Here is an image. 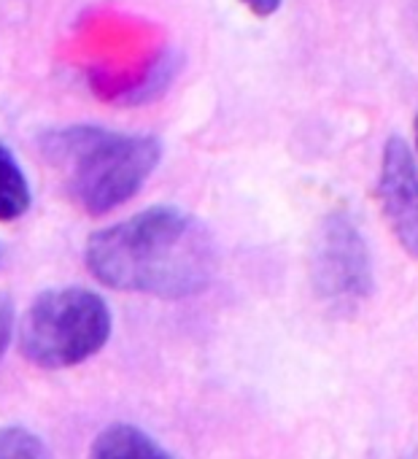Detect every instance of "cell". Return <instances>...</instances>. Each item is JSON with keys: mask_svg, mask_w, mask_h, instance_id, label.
I'll list each match as a JSON object with an SVG mask.
<instances>
[{"mask_svg": "<svg viewBox=\"0 0 418 459\" xmlns=\"http://www.w3.org/2000/svg\"><path fill=\"white\" fill-rule=\"evenodd\" d=\"M0 459H52V451L25 427H0Z\"/></svg>", "mask_w": 418, "mask_h": 459, "instance_id": "9", "label": "cell"}, {"mask_svg": "<svg viewBox=\"0 0 418 459\" xmlns=\"http://www.w3.org/2000/svg\"><path fill=\"white\" fill-rule=\"evenodd\" d=\"M415 152H418V117H415Z\"/></svg>", "mask_w": 418, "mask_h": 459, "instance_id": "12", "label": "cell"}, {"mask_svg": "<svg viewBox=\"0 0 418 459\" xmlns=\"http://www.w3.org/2000/svg\"><path fill=\"white\" fill-rule=\"evenodd\" d=\"M90 459H173V454L135 424H111L92 440Z\"/></svg>", "mask_w": 418, "mask_h": 459, "instance_id": "6", "label": "cell"}, {"mask_svg": "<svg viewBox=\"0 0 418 459\" xmlns=\"http://www.w3.org/2000/svg\"><path fill=\"white\" fill-rule=\"evenodd\" d=\"M14 333V303L9 295H0V359H4Z\"/></svg>", "mask_w": 418, "mask_h": 459, "instance_id": "10", "label": "cell"}, {"mask_svg": "<svg viewBox=\"0 0 418 459\" xmlns=\"http://www.w3.org/2000/svg\"><path fill=\"white\" fill-rule=\"evenodd\" d=\"M87 271L106 287L159 300L202 295L219 271L211 230L175 205H151L90 236Z\"/></svg>", "mask_w": 418, "mask_h": 459, "instance_id": "1", "label": "cell"}, {"mask_svg": "<svg viewBox=\"0 0 418 459\" xmlns=\"http://www.w3.org/2000/svg\"><path fill=\"white\" fill-rule=\"evenodd\" d=\"M108 303L87 287L41 292L20 325V351L44 370H65L92 359L111 338Z\"/></svg>", "mask_w": 418, "mask_h": 459, "instance_id": "3", "label": "cell"}, {"mask_svg": "<svg viewBox=\"0 0 418 459\" xmlns=\"http://www.w3.org/2000/svg\"><path fill=\"white\" fill-rule=\"evenodd\" d=\"M375 197L399 249L418 260V157L399 135L383 143Z\"/></svg>", "mask_w": 418, "mask_h": 459, "instance_id": "5", "label": "cell"}, {"mask_svg": "<svg viewBox=\"0 0 418 459\" xmlns=\"http://www.w3.org/2000/svg\"><path fill=\"white\" fill-rule=\"evenodd\" d=\"M308 271L316 300L337 316H351L372 298V255L359 224L345 211H329L319 219Z\"/></svg>", "mask_w": 418, "mask_h": 459, "instance_id": "4", "label": "cell"}, {"mask_svg": "<svg viewBox=\"0 0 418 459\" xmlns=\"http://www.w3.org/2000/svg\"><path fill=\"white\" fill-rule=\"evenodd\" d=\"M38 143L71 203L90 216H106L132 200L162 160V143L154 135L100 125L55 127Z\"/></svg>", "mask_w": 418, "mask_h": 459, "instance_id": "2", "label": "cell"}, {"mask_svg": "<svg viewBox=\"0 0 418 459\" xmlns=\"http://www.w3.org/2000/svg\"><path fill=\"white\" fill-rule=\"evenodd\" d=\"M241 4H243L254 17L268 20V17L278 14V9L284 6V0H241Z\"/></svg>", "mask_w": 418, "mask_h": 459, "instance_id": "11", "label": "cell"}, {"mask_svg": "<svg viewBox=\"0 0 418 459\" xmlns=\"http://www.w3.org/2000/svg\"><path fill=\"white\" fill-rule=\"evenodd\" d=\"M30 203L33 192L20 160L6 143H0V221H14L25 216Z\"/></svg>", "mask_w": 418, "mask_h": 459, "instance_id": "7", "label": "cell"}, {"mask_svg": "<svg viewBox=\"0 0 418 459\" xmlns=\"http://www.w3.org/2000/svg\"><path fill=\"white\" fill-rule=\"evenodd\" d=\"M175 68H178L175 55L173 52H162V55H157L154 63H149L143 68V74L138 79L127 82L124 87L114 90L106 98H111L114 103H127V106L149 103V100H154L157 95H162L170 87V82L175 76Z\"/></svg>", "mask_w": 418, "mask_h": 459, "instance_id": "8", "label": "cell"}]
</instances>
